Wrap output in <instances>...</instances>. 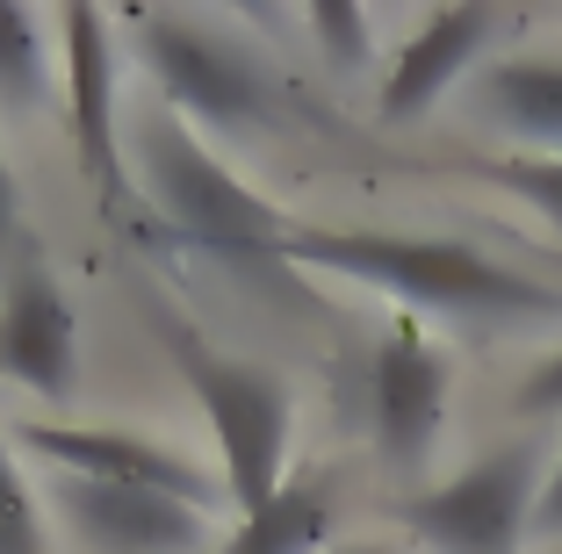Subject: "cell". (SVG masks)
Wrapping results in <instances>:
<instances>
[{
  "label": "cell",
  "mask_w": 562,
  "mask_h": 554,
  "mask_svg": "<svg viewBox=\"0 0 562 554\" xmlns=\"http://www.w3.org/2000/svg\"><path fill=\"white\" fill-rule=\"evenodd\" d=\"M281 267L339 274L390 295L418 317H454V325H562V289L491 260L462 238H404V230H311L296 224L281 245Z\"/></svg>",
  "instance_id": "1"
},
{
  "label": "cell",
  "mask_w": 562,
  "mask_h": 554,
  "mask_svg": "<svg viewBox=\"0 0 562 554\" xmlns=\"http://www.w3.org/2000/svg\"><path fill=\"white\" fill-rule=\"evenodd\" d=\"M137 159H145L151 202H159L166 224L181 230L195 252H210L232 274H281V245H289L296 224L274 202L252 195L173 109H151L137 123Z\"/></svg>",
  "instance_id": "2"
},
{
  "label": "cell",
  "mask_w": 562,
  "mask_h": 554,
  "mask_svg": "<svg viewBox=\"0 0 562 554\" xmlns=\"http://www.w3.org/2000/svg\"><path fill=\"white\" fill-rule=\"evenodd\" d=\"M166 353L188 375L195 404L210 410L216 454H224V489L246 519H260L281 489V468H289V425H296V404H289V382L260 360H232L216 353L202 331H188L181 317H166Z\"/></svg>",
  "instance_id": "3"
},
{
  "label": "cell",
  "mask_w": 562,
  "mask_h": 554,
  "mask_svg": "<svg viewBox=\"0 0 562 554\" xmlns=\"http://www.w3.org/2000/svg\"><path fill=\"white\" fill-rule=\"evenodd\" d=\"M137 58L159 80L166 109L195 115L210 131H267L281 123V87L246 44L202 30L188 15H137Z\"/></svg>",
  "instance_id": "4"
},
{
  "label": "cell",
  "mask_w": 562,
  "mask_h": 554,
  "mask_svg": "<svg viewBox=\"0 0 562 554\" xmlns=\"http://www.w3.org/2000/svg\"><path fill=\"white\" fill-rule=\"evenodd\" d=\"M541 446L513 440L476 454L462 475L432 483L426 497L404 505V525L426 540L432 554H519L533 533V505H541Z\"/></svg>",
  "instance_id": "5"
},
{
  "label": "cell",
  "mask_w": 562,
  "mask_h": 554,
  "mask_svg": "<svg viewBox=\"0 0 562 554\" xmlns=\"http://www.w3.org/2000/svg\"><path fill=\"white\" fill-rule=\"evenodd\" d=\"M447 396H454V360L404 317L382 331L368 360V425H375V454L390 468H426L447 432Z\"/></svg>",
  "instance_id": "6"
},
{
  "label": "cell",
  "mask_w": 562,
  "mask_h": 554,
  "mask_svg": "<svg viewBox=\"0 0 562 554\" xmlns=\"http://www.w3.org/2000/svg\"><path fill=\"white\" fill-rule=\"evenodd\" d=\"M58 36H66V123H72V151H80L87 180L109 216H123L131 202V173H123V115H116V22L101 8H66L58 15Z\"/></svg>",
  "instance_id": "7"
},
{
  "label": "cell",
  "mask_w": 562,
  "mask_h": 554,
  "mask_svg": "<svg viewBox=\"0 0 562 554\" xmlns=\"http://www.w3.org/2000/svg\"><path fill=\"white\" fill-rule=\"evenodd\" d=\"M36 461H50L58 475H80V483H123V489H159V497H181L195 511H216L232 489L216 483L202 461L173 454V446L131 440V432H101V425H22L15 432Z\"/></svg>",
  "instance_id": "8"
},
{
  "label": "cell",
  "mask_w": 562,
  "mask_h": 554,
  "mask_svg": "<svg viewBox=\"0 0 562 554\" xmlns=\"http://www.w3.org/2000/svg\"><path fill=\"white\" fill-rule=\"evenodd\" d=\"M58 511L101 554H202L210 547V511L181 505V497H159V489L58 475Z\"/></svg>",
  "instance_id": "9"
},
{
  "label": "cell",
  "mask_w": 562,
  "mask_h": 554,
  "mask_svg": "<svg viewBox=\"0 0 562 554\" xmlns=\"http://www.w3.org/2000/svg\"><path fill=\"white\" fill-rule=\"evenodd\" d=\"M0 375L66 404L80 389V317L44 267H22L0 303Z\"/></svg>",
  "instance_id": "10"
},
{
  "label": "cell",
  "mask_w": 562,
  "mask_h": 554,
  "mask_svg": "<svg viewBox=\"0 0 562 554\" xmlns=\"http://www.w3.org/2000/svg\"><path fill=\"white\" fill-rule=\"evenodd\" d=\"M497 30H505L497 8H440V15H426L404 36V50L390 58V72H382V115H390V123H418V115L483 58V44H491Z\"/></svg>",
  "instance_id": "11"
},
{
  "label": "cell",
  "mask_w": 562,
  "mask_h": 554,
  "mask_svg": "<svg viewBox=\"0 0 562 554\" xmlns=\"http://www.w3.org/2000/svg\"><path fill=\"white\" fill-rule=\"evenodd\" d=\"M476 115L491 131L562 159V58L555 50H519V58L483 66L476 72Z\"/></svg>",
  "instance_id": "12"
},
{
  "label": "cell",
  "mask_w": 562,
  "mask_h": 554,
  "mask_svg": "<svg viewBox=\"0 0 562 554\" xmlns=\"http://www.w3.org/2000/svg\"><path fill=\"white\" fill-rule=\"evenodd\" d=\"M331 533V497L325 483H289L260 519L238 525V540L224 554H317Z\"/></svg>",
  "instance_id": "13"
},
{
  "label": "cell",
  "mask_w": 562,
  "mask_h": 554,
  "mask_svg": "<svg viewBox=\"0 0 562 554\" xmlns=\"http://www.w3.org/2000/svg\"><path fill=\"white\" fill-rule=\"evenodd\" d=\"M44 94H50L44 15L0 0V101H8V109H44Z\"/></svg>",
  "instance_id": "14"
},
{
  "label": "cell",
  "mask_w": 562,
  "mask_h": 554,
  "mask_svg": "<svg viewBox=\"0 0 562 554\" xmlns=\"http://www.w3.org/2000/svg\"><path fill=\"white\" fill-rule=\"evenodd\" d=\"M483 180H497L505 195H519L533 216H548V224L562 230V159H555V151H513V159H491Z\"/></svg>",
  "instance_id": "15"
},
{
  "label": "cell",
  "mask_w": 562,
  "mask_h": 554,
  "mask_svg": "<svg viewBox=\"0 0 562 554\" xmlns=\"http://www.w3.org/2000/svg\"><path fill=\"white\" fill-rule=\"evenodd\" d=\"M303 30L325 44V58L339 72H368V58H375V22L361 8H347V0H317L311 15H303Z\"/></svg>",
  "instance_id": "16"
},
{
  "label": "cell",
  "mask_w": 562,
  "mask_h": 554,
  "mask_svg": "<svg viewBox=\"0 0 562 554\" xmlns=\"http://www.w3.org/2000/svg\"><path fill=\"white\" fill-rule=\"evenodd\" d=\"M0 554H50L44 511H36V497H30V483H22L8 440H0Z\"/></svg>",
  "instance_id": "17"
},
{
  "label": "cell",
  "mask_w": 562,
  "mask_h": 554,
  "mask_svg": "<svg viewBox=\"0 0 562 554\" xmlns=\"http://www.w3.org/2000/svg\"><path fill=\"white\" fill-rule=\"evenodd\" d=\"M519 410H527V418H562V346L519 382Z\"/></svg>",
  "instance_id": "18"
},
{
  "label": "cell",
  "mask_w": 562,
  "mask_h": 554,
  "mask_svg": "<svg viewBox=\"0 0 562 554\" xmlns=\"http://www.w3.org/2000/svg\"><path fill=\"white\" fill-rule=\"evenodd\" d=\"M533 533L562 540V454L548 461V483H541V505H533Z\"/></svg>",
  "instance_id": "19"
},
{
  "label": "cell",
  "mask_w": 562,
  "mask_h": 554,
  "mask_svg": "<svg viewBox=\"0 0 562 554\" xmlns=\"http://www.w3.org/2000/svg\"><path fill=\"white\" fill-rule=\"evenodd\" d=\"M15 224H22V195H15V173H8V159H0V245L15 238Z\"/></svg>",
  "instance_id": "20"
}]
</instances>
